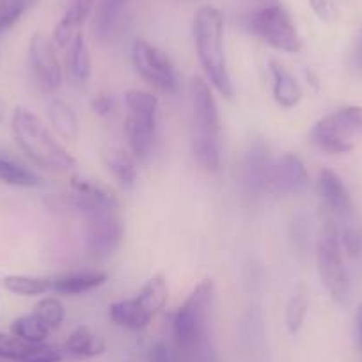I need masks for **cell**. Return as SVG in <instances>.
<instances>
[{
  "mask_svg": "<svg viewBox=\"0 0 362 362\" xmlns=\"http://www.w3.org/2000/svg\"><path fill=\"white\" fill-rule=\"evenodd\" d=\"M62 350L54 344H30L27 354L18 362H61Z\"/></svg>",
  "mask_w": 362,
  "mask_h": 362,
  "instance_id": "33",
  "label": "cell"
},
{
  "mask_svg": "<svg viewBox=\"0 0 362 362\" xmlns=\"http://www.w3.org/2000/svg\"><path fill=\"white\" fill-rule=\"evenodd\" d=\"M89 107L93 110V114H96L100 117H110L117 109L116 98L112 95H109V93H100V95H96L89 102Z\"/></svg>",
  "mask_w": 362,
  "mask_h": 362,
  "instance_id": "35",
  "label": "cell"
},
{
  "mask_svg": "<svg viewBox=\"0 0 362 362\" xmlns=\"http://www.w3.org/2000/svg\"><path fill=\"white\" fill-rule=\"evenodd\" d=\"M128 0H102L96 9L95 34L100 40H109L119 23L121 13Z\"/></svg>",
  "mask_w": 362,
  "mask_h": 362,
  "instance_id": "26",
  "label": "cell"
},
{
  "mask_svg": "<svg viewBox=\"0 0 362 362\" xmlns=\"http://www.w3.org/2000/svg\"><path fill=\"white\" fill-rule=\"evenodd\" d=\"M316 190H318L322 203L332 214L346 217L354 210V201H351V196L348 192L346 185H344V181L332 169L320 170L318 181H316Z\"/></svg>",
  "mask_w": 362,
  "mask_h": 362,
  "instance_id": "15",
  "label": "cell"
},
{
  "mask_svg": "<svg viewBox=\"0 0 362 362\" xmlns=\"http://www.w3.org/2000/svg\"><path fill=\"white\" fill-rule=\"evenodd\" d=\"M27 11L25 0H0V36L11 30Z\"/></svg>",
  "mask_w": 362,
  "mask_h": 362,
  "instance_id": "32",
  "label": "cell"
},
{
  "mask_svg": "<svg viewBox=\"0 0 362 362\" xmlns=\"http://www.w3.org/2000/svg\"><path fill=\"white\" fill-rule=\"evenodd\" d=\"M247 29L276 48L286 54H298L302 50V40L291 20L290 13L281 4H270L247 16Z\"/></svg>",
  "mask_w": 362,
  "mask_h": 362,
  "instance_id": "7",
  "label": "cell"
},
{
  "mask_svg": "<svg viewBox=\"0 0 362 362\" xmlns=\"http://www.w3.org/2000/svg\"><path fill=\"white\" fill-rule=\"evenodd\" d=\"M64 348L69 355H73V357L90 358L102 355L103 351L107 350V344L102 336L95 334L90 329H87V327H78V329H75L69 334Z\"/></svg>",
  "mask_w": 362,
  "mask_h": 362,
  "instance_id": "23",
  "label": "cell"
},
{
  "mask_svg": "<svg viewBox=\"0 0 362 362\" xmlns=\"http://www.w3.org/2000/svg\"><path fill=\"white\" fill-rule=\"evenodd\" d=\"M102 160L107 169L114 174L121 185L132 189L137 183V165H135L134 156L128 155L127 151L119 148H107L103 149Z\"/></svg>",
  "mask_w": 362,
  "mask_h": 362,
  "instance_id": "22",
  "label": "cell"
},
{
  "mask_svg": "<svg viewBox=\"0 0 362 362\" xmlns=\"http://www.w3.org/2000/svg\"><path fill=\"white\" fill-rule=\"evenodd\" d=\"M6 114H8V105H6L4 98H2V96H0V123H4Z\"/></svg>",
  "mask_w": 362,
  "mask_h": 362,
  "instance_id": "39",
  "label": "cell"
},
{
  "mask_svg": "<svg viewBox=\"0 0 362 362\" xmlns=\"http://www.w3.org/2000/svg\"><path fill=\"white\" fill-rule=\"evenodd\" d=\"M132 61L137 71L148 80L151 86L163 93L174 95L180 89V76L173 61L163 50L146 40H137L132 47Z\"/></svg>",
  "mask_w": 362,
  "mask_h": 362,
  "instance_id": "8",
  "label": "cell"
},
{
  "mask_svg": "<svg viewBox=\"0 0 362 362\" xmlns=\"http://www.w3.org/2000/svg\"><path fill=\"white\" fill-rule=\"evenodd\" d=\"M4 288L18 297H40L50 291V279L37 276H23L15 274L4 279Z\"/></svg>",
  "mask_w": 362,
  "mask_h": 362,
  "instance_id": "28",
  "label": "cell"
},
{
  "mask_svg": "<svg viewBox=\"0 0 362 362\" xmlns=\"http://www.w3.org/2000/svg\"><path fill=\"white\" fill-rule=\"evenodd\" d=\"M308 311L309 295L304 286H298L295 290V293L290 297V300H288L286 309H284V323H286L288 332L293 334V336L300 332L302 325L305 322V316H308Z\"/></svg>",
  "mask_w": 362,
  "mask_h": 362,
  "instance_id": "29",
  "label": "cell"
},
{
  "mask_svg": "<svg viewBox=\"0 0 362 362\" xmlns=\"http://www.w3.org/2000/svg\"><path fill=\"white\" fill-rule=\"evenodd\" d=\"M66 64H68V73L71 82L78 87L87 86V82L90 78V71H93L90 69L93 66H90L89 47L86 43V37L80 33H76L71 43H69Z\"/></svg>",
  "mask_w": 362,
  "mask_h": 362,
  "instance_id": "20",
  "label": "cell"
},
{
  "mask_svg": "<svg viewBox=\"0 0 362 362\" xmlns=\"http://www.w3.org/2000/svg\"><path fill=\"white\" fill-rule=\"evenodd\" d=\"M0 183L20 189H34L41 185V177L16 158L0 153Z\"/></svg>",
  "mask_w": 362,
  "mask_h": 362,
  "instance_id": "21",
  "label": "cell"
},
{
  "mask_svg": "<svg viewBox=\"0 0 362 362\" xmlns=\"http://www.w3.org/2000/svg\"><path fill=\"white\" fill-rule=\"evenodd\" d=\"M48 279H50V291L61 295H82L105 284L109 276L102 270H78L59 274Z\"/></svg>",
  "mask_w": 362,
  "mask_h": 362,
  "instance_id": "16",
  "label": "cell"
},
{
  "mask_svg": "<svg viewBox=\"0 0 362 362\" xmlns=\"http://www.w3.org/2000/svg\"><path fill=\"white\" fill-rule=\"evenodd\" d=\"M196 362H208V358L206 357H204V355H201V357L199 358H197V361Z\"/></svg>",
  "mask_w": 362,
  "mask_h": 362,
  "instance_id": "41",
  "label": "cell"
},
{
  "mask_svg": "<svg viewBox=\"0 0 362 362\" xmlns=\"http://www.w3.org/2000/svg\"><path fill=\"white\" fill-rule=\"evenodd\" d=\"M309 6L322 22H334L337 18V9L332 0H309Z\"/></svg>",
  "mask_w": 362,
  "mask_h": 362,
  "instance_id": "37",
  "label": "cell"
},
{
  "mask_svg": "<svg viewBox=\"0 0 362 362\" xmlns=\"http://www.w3.org/2000/svg\"><path fill=\"white\" fill-rule=\"evenodd\" d=\"M48 117L52 127L66 141H76L80 135V123L71 107L62 100L54 98L48 103Z\"/></svg>",
  "mask_w": 362,
  "mask_h": 362,
  "instance_id": "24",
  "label": "cell"
},
{
  "mask_svg": "<svg viewBox=\"0 0 362 362\" xmlns=\"http://www.w3.org/2000/svg\"><path fill=\"white\" fill-rule=\"evenodd\" d=\"M96 6V0H73L71 6L68 8V11L64 13V16L61 18V22L57 23L54 30V43L59 48L69 47L71 40L75 37L78 27L89 18V15L93 13Z\"/></svg>",
  "mask_w": 362,
  "mask_h": 362,
  "instance_id": "18",
  "label": "cell"
},
{
  "mask_svg": "<svg viewBox=\"0 0 362 362\" xmlns=\"http://www.w3.org/2000/svg\"><path fill=\"white\" fill-rule=\"evenodd\" d=\"M214 293V281L203 279L177 308L173 320L177 362H196L201 357Z\"/></svg>",
  "mask_w": 362,
  "mask_h": 362,
  "instance_id": "2",
  "label": "cell"
},
{
  "mask_svg": "<svg viewBox=\"0 0 362 362\" xmlns=\"http://www.w3.org/2000/svg\"><path fill=\"white\" fill-rule=\"evenodd\" d=\"M194 134L221 137V112L206 78L196 75L190 80Z\"/></svg>",
  "mask_w": 362,
  "mask_h": 362,
  "instance_id": "12",
  "label": "cell"
},
{
  "mask_svg": "<svg viewBox=\"0 0 362 362\" xmlns=\"http://www.w3.org/2000/svg\"><path fill=\"white\" fill-rule=\"evenodd\" d=\"M109 316L117 327L128 330H142L151 323L153 315L139 302V298H123L110 304Z\"/></svg>",
  "mask_w": 362,
  "mask_h": 362,
  "instance_id": "19",
  "label": "cell"
},
{
  "mask_svg": "<svg viewBox=\"0 0 362 362\" xmlns=\"http://www.w3.org/2000/svg\"><path fill=\"white\" fill-rule=\"evenodd\" d=\"M309 139L327 155H344L354 151L355 141L362 139V107H341L336 112L316 121Z\"/></svg>",
  "mask_w": 362,
  "mask_h": 362,
  "instance_id": "5",
  "label": "cell"
},
{
  "mask_svg": "<svg viewBox=\"0 0 362 362\" xmlns=\"http://www.w3.org/2000/svg\"><path fill=\"white\" fill-rule=\"evenodd\" d=\"M309 187V173L305 163L295 153H284L272 162L268 192L277 196H298Z\"/></svg>",
  "mask_w": 362,
  "mask_h": 362,
  "instance_id": "13",
  "label": "cell"
},
{
  "mask_svg": "<svg viewBox=\"0 0 362 362\" xmlns=\"http://www.w3.org/2000/svg\"><path fill=\"white\" fill-rule=\"evenodd\" d=\"M34 315L50 330H57L64 322V305L57 297H45L34 305Z\"/></svg>",
  "mask_w": 362,
  "mask_h": 362,
  "instance_id": "31",
  "label": "cell"
},
{
  "mask_svg": "<svg viewBox=\"0 0 362 362\" xmlns=\"http://www.w3.org/2000/svg\"><path fill=\"white\" fill-rule=\"evenodd\" d=\"M355 322H357V332H358V339H361V346H362V302L357 309V315H355Z\"/></svg>",
  "mask_w": 362,
  "mask_h": 362,
  "instance_id": "38",
  "label": "cell"
},
{
  "mask_svg": "<svg viewBox=\"0 0 362 362\" xmlns=\"http://www.w3.org/2000/svg\"><path fill=\"white\" fill-rule=\"evenodd\" d=\"M148 362H177V355L165 341H155L148 351Z\"/></svg>",
  "mask_w": 362,
  "mask_h": 362,
  "instance_id": "36",
  "label": "cell"
},
{
  "mask_svg": "<svg viewBox=\"0 0 362 362\" xmlns=\"http://www.w3.org/2000/svg\"><path fill=\"white\" fill-rule=\"evenodd\" d=\"M361 55H362V41H361Z\"/></svg>",
  "mask_w": 362,
  "mask_h": 362,
  "instance_id": "42",
  "label": "cell"
},
{
  "mask_svg": "<svg viewBox=\"0 0 362 362\" xmlns=\"http://www.w3.org/2000/svg\"><path fill=\"white\" fill-rule=\"evenodd\" d=\"M52 330L37 318L34 313L30 315H23L20 318H16L11 323V334L16 336L18 339L25 341L29 344H40L47 341V337L50 336Z\"/></svg>",
  "mask_w": 362,
  "mask_h": 362,
  "instance_id": "27",
  "label": "cell"
},
{
  "mask_svg": "<svg viewBox=\"0 0 362 362\" xmlns=\"http://www.w3.org/2000/svg\"><path fill=\"white\" fill-rule=\"evenodd\" d=\"M11 128L16 144L36 165L52 170H73L76 160L54 139L47 124L27 107L13 110Z\"/></svg>",
  "mask_w": 362,
  "mask_h": 362,
  "instance_id": "3",
  "label": "cell"
},
{
  "mask_svg": "<svg viewBox=\"0 0 362 362\" xmlns=\"http://www.w3.org/2000/svg\"><path fill=\"white\" fill-rule=\"evenodd\" d=\"M69 185H71V194L59 197L55 201V206L78 211L83 217L98 210H105V208H119L116 196L100 185L98 181L73 176L69 180Z\"/></svg>",
  "mask_w": 362,
  "mask_h": 362,
  "instance_id": "11",
  "label": "cell"
},
{
  "mask_svg": "<svg viewBox=\"0 0 362 362\" xmlns=\"http://www.w3.org/2000/svg\"><path fill=\"white\" fill-rule=\"evenodd\" d=\"M137 298L153 316L162 311L167 304V298H169V286H167V281L163 279V276H153L142 286Z\"/></svg>",
  "mask_w": 362,
  "mask_h": 362,
  "instance_id": "30",
  "label": "cell"
},
{
  "mask_svg": "<svg viewBox=\"0 0 362 362\" xmlns=\"http://www.w3.org/2000/svg\"><path fill=\"white\" fill-rule=\"evenodd\" d=\"M192 153L197 165L206 173H217L221 169V137L192 134Z\"/></svg>",
  "mask_w": 362,
  "mask_h": 362,
  "instance_id": "25",
  "label": "cell"
},
{
  "mask_svg": "<svg viewBox=\"0 0 362 362\" xmlns=\"http://www.w3.org/2000/svg\"><path fill=\"white\" fill-rule=\"evenodd\" d=\"M37 2H40V0H25V4H27V8H33V6H36Z\"/></svg>",
  "mask_w": 362,
  "mask_h": 362,
  "instance_id": "40",
  "label": "cell"
},
{
  "mask_svg": "<svg viewBox=\"0 0 362 362\" xmlns=\"http://www.w3.org/2000/svg\"><path fill=\"white\" fill-rule=\"evenodd\" d=\"M119 208H105L86 215V249L90 257L105 259L119 249L123 242V222Z\"/></svg>",
  "mask_w": 362,
  "mask_h": 362,
  "instance_id": "9",
  "label": "cell"
},
{
  "mask_svg": "<svg viewBox=\"0 0 362 362\" xmlns=\"http://www.w3.org/2000/svg\"><path fill=\"white\" fill-rule=\"evenodd\" d=\"M272 162L268 146L263 139H254L247 148L242 163L243 189L250 197H257L268 192V177H270Z\"/></svg>",
  "mask_w": 362,
  "mask_h": 362,
  "instance_id": "14",
  "label": "cell"
},
{
  "mask_svg": "<svg viewBox=\"0 0 362 362\" xmlns=\"http://www.w3.org/2000/svg\"><path fill=\"white\" fill-rule=\"evenodd\" d=\"M29 346V343L18 339L13 334L0 332V357L2 358H11V361L18 362L27 354Z\"/></svg>",
  "mask_w": 362,
  "mask_h": 362,
  "instance_id": "34",
  "label": "cell"
},
{
  "mask_svg": "<svg viewBox=\"0 0 362 362\" xmlns=\"http://www.w3.org/2000/svg\"><path fill=\"white\" fill-rule=\"evenodd\" d=\"M29 66L36 86L47 95L62 86V68L55 54V43L47 34L36 33L30 37Z\"/></svg>",
  "mask_w": 362,
  "mask_h": 362,
  "instance_id": "10",
  "label": "cell"
},
{
  "mask_svg": "<svg viewBox=\"0 0 362 362\" xmlns=\"http://www.w3.org/2000/svg\"><path fill=\"white\" fill-rule=\"evenodd\" d=\"M316 267H318L323 288L330 295V298L336 304L346 305L351 297V284L346 264H344L339 233L332 221L327 224L325 233L316 243Z\"/></svg>",
  "mask_w": 362,
  "mask_h": 362,
  "instance_id": "6",
  "label": "cell"
},
{
  "mask_svg": "<svg viewBox=\"0 0 362 362\" xmlns=\"http://www.w3.org/2000/svg\"><path fill=\"white\" fill-rule=\"evenodd\" d=\"M128 114L124 119V134L135 158L148 160L153 151L158 121L160 102L148 90L130 89L124 93Z\"/></svg>",
  "mask_w": 362,
  "mask_h": 362,
  "instance_id": "4",
  "label": "cell"
},
{
  "mask_svg": "<svg viewBox=\"0 0 362 362\" xmlns=\"http://www.w3.org/2000/svg\"><path fill=\"white\" fill-rule=\"evenodd\" d=\"M268 69H270L272 80H274L272 93H274V100L277 102V105L283 109H295L304 98L298 80L276 59L268 62Z\"/></svg>",
  "mask_w": 362,
  "mask_h": 362,
  "instance_id": "17",
  "label": "cell"
},
{
  "mask_svg": "<svg viewBox=\"0 0 362 362\" xmlns=\"http://www.w3.org/2000/svg\"><path fill=\"white\" fill-rule=\"evenodd\" d=\"M196 54L204 76L224 98L233 96V80L229 75L224 52V18L214 6H203L194 16Z\"/></svg>",
  "mask_w": 362,
  "mask_h": 362,
  "instance_id": "1",
  "label": "cell"
}]
</instances>
